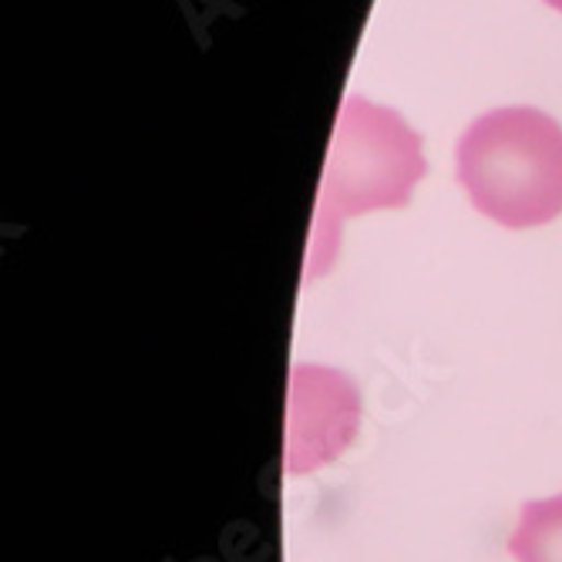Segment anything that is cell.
I'll list each match as a JSON object with an SVG mask.
<instances>
[{
    "mask_svg": "<svg viewBox=\"0 0 562 562\" xmlns=\"http://www.w3.org/2000/svg\"><path fill=\"white\" fill-rule=\"evenodd\" d=\"M422 176V138L404 125L401 115L350 94L337 115L321 179L306 277H317L330 267L340 223L347 216L407 206Z\"/></svg>",
    "mask_w": 562,
    "mask_h": 562,
    "instance_id": "obj_1",
    "label": "cell"
},
{
    "mask_svg": "<svg viewBox=\"0 0 562 562\" xmlns=\"http://www.w3.org/2000/svg\"><path fill=\"white\" fill-rule=\"evenodd\" d=\"M458 182L488 220L526 229L562 213V125L536 109H495L458 138Z\"/></svg>",
    "mask_w": 562,
    "mask_h": 562,
    "instance_id": "obj_2",
    "label": "cell"
},
{
    "mask_svg": "<svg viewBox=\"0 0 562 562\" xmlns=\"http://www.w3.org/2000/svg\"><path fill=\"white\" fill-rule=\"evenodd\" d=\"M508 552L516 562H562V495L522 505Z\"/></svg>",
    "mask_w": 562,
    "mask_h": 562,
    "instance_id": "obj_3",
    "label": "cell"
},
{
    "mask_svg": "<svg viewBox=\"0 0 562 562\" xmlns=\"http://www.w3.org/2000/svg\"><path fill=\"white\" fill-rule=\"evenodd\" d=\"M542 4H549L552 11H559V14H562V0H542Z\"/></svg>",
    "mask_w": 562,
    "mask_h": 562,
    "instance_id": "obj_4",
    "label": "cell"
}]
</instances>
